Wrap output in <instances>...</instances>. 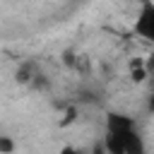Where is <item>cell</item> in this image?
I'll return each mask as SVG.
<instances>
[{"label":"cell","instance_id":"obj_4","mask_svg":"<svg viewBox=\"0 0 154 154\" xmlns=\"http://www.w3.org/2000/svg\"><path fill=\"white\" fill-rule=\"evenodd\" d=\"M101 147H103L106 154H125V142H123V137L116 135V132H106Z\"/></svg>","mask_w":154,"mask_h":154},{"label":"cell","instance_id":"obj_3","mask_svg":"<svg viewBox=\"0 0 154 154\" xmlns=\"http://www.w3.org/2000/svg\"><path fill=\"white\" fill-rule=\"evenodd\" d=\"M123 142H125V154H147V144L135 128L123 137Z\"/></svg>","mask_w":154,"mask_h":154},{"label":"cell","instance_id":"obj_10","mask_svg":"<svg viewBox=\"0 0 154 154\" xmlns=\"http://www.w3.org/2000/svg\"><path fill=\"white\" fill-rule=\"evenodd\" d=\"M94 154H106V152H103V147H96V149H94Z\"/></svg>","mask_w":154,"mask_h":154},{"label":"cell","instance_id":"obj_1","mask_svg":"<svg viewBox=\"0 0 154 154\" xmlns=\"http://www.w3.org/2000/svg\"><path fill=\"white\" fill-rule=\"evenodd\" d=\"M135 34L147 41H154V2L152 0H142L135 19Z\"/></svg>","mask_w":154,"mask_h":154},{"label":"cell","instance_id":"obj_6","mask_svg":"<svg viewBox=\"0 0 154 154\" xmlns=\"http://www.w3.org/2000/svg\"><path fill=\"white\" fill-rule=\"evenodd\" d=\"M29 87H31V89H38V91H46V89L51 87V79H48V77H46L43 72H36Z\"/></svg>","mask_w":154,"mask_h":154},{"label":"cell","instance_id":"obj_9","mask_svg":"<svg viewBox=\"0 0 154 154\" xmlns=\"http://www.w3.org/2000/svg\"><path fill=\"white\" fill-rule=\"evenodd\" d=\"M147 111L154 113V96H149V101H147Z\"/></svg>","mask_w":154,"mask_h":154},{"label":"cell","instance_id":"obj_2","mask_svg":"<svg viewBox=\"0 0 154 154\" xmlns=\"http://www.w3.org/2000/svg\"><path fill=\"white\" fill-rule=\"evenodd\" d=\"M132 128H135V120L125 113H108L106 116V132H116V135L125 137Z\"/></svg>","mask_w":154,"mask_h":154},{"label":"cell","instance_id":"obj_7","mask_svg":"<svg viewBox=\"0 0 154 154\" xmlns=\"http://www.w3.org/2000/svg\"><path fill=\"white\" fill-rule=\"evenodd\" d=\"M14 152V140L10 135H0V154H12Z\"/></svg>","mask_w":154,"mask_h":154},{"label":"cell","instance_id":"obj_8","mask_svg":"<svg viewBox=\"0 0 154 154\" xmlns=\"http://www.w3.org/2000/svg\"><path fill=\"white\" fill-rule=\"evenodd\" d=\"M60 154H82V149H77V147H63Z\"/></svg>","mask_w":154,"mask_h":154},{"label":"cell","instance_id":"obj_5","mask_svg":"<svg viewBox=\"0 0 154 154\" xmlns=\"http://www.w3.org/2000/svg\"><path fill=\"white\" fill-rule=\"evenodd\" d=\"M34 75H36V70H34V65L31 63H24L17 72H14V79L19 82V84H31V79H34Z\"/></svg>","mask_w":154,"mask_h":154}]
</instances>
